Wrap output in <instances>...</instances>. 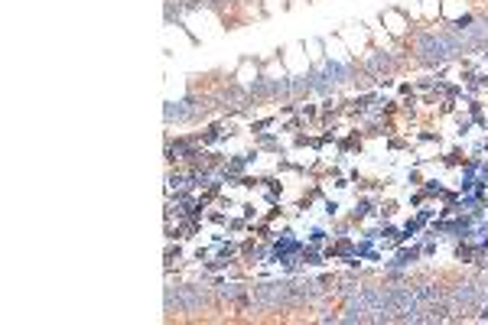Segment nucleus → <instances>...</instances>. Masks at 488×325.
Wrapping results in <instances>:
<instances>
[{
  "instance_id": "obj_1",
  "label": "nucleus",
  "mask_w": 488,
  "mask_h": 325,
  "mask_svg": "<svg viewBox=\"0 0 488 325\" xmlns=\"http://www.w3.org/2000/svg\"><path fill=\"white\" fill-rule=\"evenodd\" d=\"M482 319H488V306H485V312H482Z\"/></svg>"
}]
</instances>
